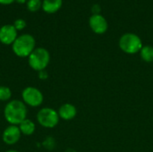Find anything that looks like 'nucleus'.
Instances as JSON below:
<instances>
[{"mask_svg":"<svg viewBox=\"0 0 153 152\" xmlns=\"http://www.w3.org/2000/svg\"><path fill=\"white\" fill-rule=\"evenodd\" d=\"M18 127L21 131L22 135H25V136H30L36 131V125L30 118H26L25 120H23L18 125Z\"/></svg>","mask_w":153,"mask_h":152,"instance_id":"obj_12","label":"nucleus"},{"mask_svg":"<svg viewBox=\"0 0 153 152\" xmlns=\"http://www.w3.org/2000/svg\"><path fill=\"white\" fill-rule=\"evenodd\" d=\"M100 11H101V7L100 6V4H95L92 5V7H91V12H92L93 14H100Z\"/></svg>","mask_w":153,"mask_h":152,"instance_id":"obj_19","label":"nucleus"},{"mask_svg":"<svg viewBox=\"0 0 153 152\" xmlns=\"http://www.w3.org/2000/svg\"><path fill=\"white\" fill-rule=\"evenodd\" d=\"M18 37V31L13 24H4L0 28V42L3 45L12 46Z\"/></svg>","mask_w":153,"mask_h":152,"instance_id":"obj_9","label":"nucleus"},{"mask_svg":"<svg viewBox=\"0 0 153 152\" xmlns=\"http://www.w3.org/2000/svg\"><path fill=\"white\" fill-rule=\"evenodd\" d=\"M5 152H20V151H16V150H8V151H6Z\"/></svg>","mask_w":153,"mask_h":152,"instance_id":"obj_22","label":"nucleus"},{"mask_svg":"<svg viewBox=\"0 0 153 152\" xmlns=\"http://www.w3.org/2000/svg\"><path fill=\"white\" fill-rule=\"evenodd\" d=\"M27 1H28V0H15V2H16V3L21 4H26V3H27Z\"/></svg>","mask_w":153,"mask_h":152,"instance_id":"obj_21","label":"nucleus"},{"mask_svg":"<svg viewBox=\"0 0 153 152\" xmlns=\"http://www.w3.org/2000/svg\"><path fill=\"white\" fill-rule=\"evenodd\" d=\"M36 48L35 38L28 33L21 34L17 37L12 45L13 54L21 58H28L32 51Z\"/></svg>","mask_w":153,"mask_h":152,"instance_id":"obj_2","label":"nucleus"},{"mask_svg":"<svg viewBox=\"0 0 153 152\" xmlns=\"http://www.w3.org/2000/svg\"><path fill=\"white\" fill-rule=\"evenodd\" d=\"M4 117L12 125H19L28 116V107L20 99H11L4 108Z\"/></svg>","mask_w":153,"mask_h":152,"instance_id":"obj_1","label":"nucleus"},{"mask_svg":"<svg viewBox=\"0 0 153 152\" xmlns=\"http://www.w3.org/2000/svg\"><path fill=\"white\" fill-rule=\"evenodd\" d=\"M58 116L61 119L69 121L74 119L76 116L77 114V109L74 105L71 103H65L63 104L57 110Z\"/></svg>","mask_w":153,"mask_h":152,"instance_id":"obj_10","label":"nucleus"},{"mask_svg":"<svg viewBox=\"0 0 153 152\" xmlns=\"http://www.w3.org/2000/svg\"><path fill=\"white\" fill-rule=\"evenodd\" d=\"M12 99V90L7 86L0 85V102H8Z\"/></svg>","mask_w":153,"mask_h":152,"instance_id":"obj_14","label":"nucleus"},{"mask_svg":"<svg viewBox=\"0 0 153 152\" xmlns=\"http://www.w3.org/2000/svg\"><path fill=\"white\" fill-rule=\"evenodd\" d=\"M89 26L91 30L96 34H104L108 28V23L106 18L100 14H92L89 19Z\"/></svg>","mask_w":153,"mask_h":152,"instance_id":"obj_8","label":"nucleus"},{"mask_svg":"<svg viewBox=\"0 0 153 152\" xmlns=\"http://www.w3.org/2000/svg\"><path fill=\"white\" fill-rule=\"evenodd\" d=\"M63 4V0H42L41 9L46 13H55L60 10Z\"/></svg>","mask_w":153,"mask_h":152,"instance_id":"obj_11","label":"nucleus"},{"mask_svg":"<svg viewBox=\"0 0 153 152\" xmlns=\"http://www.w3.org/2000/svg\"><path fill=\"white\" fill-rule=\"evenodd\" d=\"M22 101L29 108H39L43 104L44 96L43 93L36 87L28 86L22 91Z\"/></svg>","mask_w":153,"mask_h":152,"instance_id":"obj_6","label":"nucleus"},{"mask_svg":"<svg viewBox=\"0 0 153 152\" xmlns=\"http://www.w3.org/2000/svg\"><path fill=\"white\" fill-rule=\"evenodd\" d=\"M15 2V0H0V4L2 5H9Z\"/></svg>","mask_w":153,"mask_h":152,"instance_id":"obj_20","label":"nucleus"},{"mask_svg":"<svg viewBox=\"0 0 153 152\" xmlns=\"http://www.w3.org/2000/svg\"><path fill=\"white\" fill-rule=\"evenodd\" d=\"M43 147L46 149V150H48V151H51L55 148L56 146V142H55V140L52 138V137H48L44 140L43 143H42Z\"/></svg>","mask_w":153,"mask_h":152,"instance_id":"obj_16","label":"nucleus"},{"mask_svg":"<svg viewBox=\"0 0 153 152\" xmlns=\"http://www.w3.org/2000/svg\"><path fill=\"white\" fill-rule=\"evenodd\" d=\"M38 77H39V80L45 81V80H47L48 78V74L46 70H43V71H40V72L38 73Z\"/></svg>","mask_w":153,"mask_h":152,"instance_id":"obj_18","label":"nucleus"},{"mask_svg":"<svg viewBox=\"0 0 153 152\" xmlns=\"http://www.w3.org/2000/svg\"><path fill=\"white\" fill-rule=\"evenodd\" d=\"M59 116L56 110L52 108H40L36 116L37 123L47 129H51L56 127L59 123Z\"/></svg>","mask_w":153,"mask_h":152,"instance_id":"obj_5","label":"nucleus"},{"mask_svg":"<svg viewBox=\"0 0 153 152\" xmlns=\"http://www.w3.org/2000/svg\"><path fill=\"white\" fill-rule=\"evenodd\" d=\"M119 47L120 49L128 55H134L141 51L143 46V41L141 38L134 33H125L119 39Z\"/></svg>","mask_w":153,"mask_h":152,"instance_id":"obj_4","label":"nucleus"},{"mask_svg":"<svg viewBox=\"0 0 153 152\" xmlns=\"http://www.w3.org/2000/svg\"><path fill=\"white\" fill-rule=\"evenodd\" d=\"M49 63L50 54L45 47H36L28 57V64L30 67L38 73L46 70Z\"/></svg>","mask_w":153,"mask_h":152,"instance_id":"obj_3","label":"nucleus"},{"mask_svg":"<svg viewBox=\"0 0 153 152\" xmlns=\"http://www.w3.org/2000/svg\"><path fill=\"white\" fill-rule=\"evenodd\" d=\"M140 55L144 62L146 63L153 62V47L150 45L143 46L140 51Z\"/></svg>","mask_w":153,"mask_h":152,"instance_id":"obj_13","label":"nucleus"},{"mask_svg":"<svg viewBox=\"0 0 153 152\" xmlns=\"http://www.w3.org/2000/svg\"><path fill=\"white\" fill-rule=\"evenodd\" d=\"M21 136H22V133L18 125H9L3 131L2 141L5 145L13 146L20 141Z\"/></svg>","mask_w":153,"mask_h":152,"instance_id":"obj_7","label":"nucleus"},{"mask_svg":"<svg viewBox=\"0 0 153 152\" xmlns=\"http://www.w3.org/2000/svg\"><path fill=\"white\" fill-rule=\"evenodd\" d=\"M41 6H42L41 0H28L26 3L27 9L31 13L38 12L39 9H41Z\"/></svg>","mask_w":153,"mask_h":152,"instance_id":"obj_15","label":"nucleus"},{"mask_svg":"<svg viewBox=\"0 0 153 152\" xmlns=\"http://www.w3.org/2000/svg\"><path fill=\"white\" fill-rule=\"evenodd\" d=\"M13 27L16 29L17 31H20V30H22L25 29L27 23H26V21H25V20L19 18V19H16V20L13 22Z\"/></svg>","mask_w":153,"mask_h":152,"instance_id":"obj_17","label":"nucleus"}]
</instances>
